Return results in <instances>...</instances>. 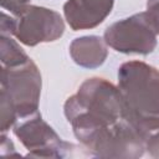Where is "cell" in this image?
<instances>
[{"label": "cell", "instance_id": "obj_8", "mask_svg": "<svg viewBox=\"0 0 159 159\" xmlns=\"http://www.w3.org/2000/svg\"><path fill=\"white\" fill-rule=\"evenodd\" d=\"M70 55L78 66L93 70L102 66L107 60V43L104 39L94 35L77 37L70 45Z\"/></svg>", "mask_w": 159, "mask_h": 159}, {"label": "cell", "instance_id": "obj_12", "mask_svg": "<svg viewBox=\"0 0 159 159\" xmlns=\"http://www.w3.org/2000/svg\"><path fill=\"white\" fill-rule=\"evenodd\" d=\"M29 1L30 0H0V4L4 10H9L11 14V12H15L16 10H19L20 7L27 5Z\"/></svg>", "mask_w": 159, "mask_h": 159}, {"label": "cell", "instance_id": "obj_6", "mask_svg": "<svg viewBox=\"0 0 159 159\" xmlns=\"http://www.w3.org/2000/svg\"><path fill=\"white\" fill-rule=\"evenodd\" d=\"M14 134L29 150L27 157L32 158H65L75 148L73 144L63 142L39 112L15 125Z\"/></svg>", "mask_w": 159, "mask_h": 159}, {"label": "cell", "instance_id": "obj_4", "mask_svg": "<svg viewBox=\"0 0 159 159\" xmlns=\"http://www.w3.org/2000/svg\"><path fill=\"white\" fill-rule=\"evenodd\" d=\"M0 83V101L10 104L19 119L39 112L42 80L39 67L31 58L15 67L1 66Z\"/></svg>", "mask_w": 159, "mask_h": 159}, {"label": "cell", "instance_id": "obj_11", "mask_svg": "<svg viewBox=\"0 0 159 159\" xmlns=\"http://www.w3.org/2000/svg\"><path fill=\"white\" fill-rule=\"evenodd\" d=\"M145 17L157 35H159V0H148Z\"/></svg>", "mask_w": 159, "mask_h": 159}, {"label": "cell", "instance_id": "obj_10", "mask_svg": "<svg viewBox=\"0 0 159 159\" xmlns=\"http://www.w3.org/2000/svg\"><path fill=\"white\" fill-rule=\"evenodd\" d=\"M142 138L148 154L159 159V124L145 129L142 133Z\"/></svg>", "mask_w": 159, "mask_h": 159}, {"label": "cell", "instance_id": "obj_7", "mask_svg": "<svg viewBox=\"0 0 159 159\" xmlns=\"http://www.w3.org/2000/svg\"><path fill=\"white\" fill-rule=\"evenodd\" d=\"M114 0H67L63 15L73 31L93 29L111 14Z\"/></svg>", "mask_w": 159, "mask_h": 159}, {"label": "cell", "instance_id": "obj_5", "mask_svg": "<svg viewBox=\"0 0 159 159\" xmlns=\"http://www.w3.org/2000/svg\"><path fill=\"white\" fill-rule=\"evenodd\" d=\"M103 39L107 46L127 55H149L155 50L158 42L157 34L144 12L116 21L106 29Z\"/></svg>", "mask_w": 159, "mask_h": 159}, {"label": "cell", "instance_id": "obj_3", "mask_svg": "<svg viewBox=\"0 0 159 159\" xmlns=\"http://www.w3.org/2000/svg\"><path fill=\"white\" fill-rule=\"evenodd\" d=\"M0 30L2 35H14L21 43L32 47L60 39L65 31V22L57 11L27 4L11 15L2 11Z\"/></svg>", "mask_w": 159, "mask_h": 159}, {"label": "cell", "instance_id": "obj_2", "mask_svg": "<svg viewBox=\"0 0 159 159\" xmlns=\"http://www.w3.org/2000/svg\"><path fill=\"white\" fill-rule=\"evenodd\" d=\"M125 117L137 129L159 122V71L142 61L124 62L118 70V86Z\"/></svg>", "mask_w": 159, "mask_h": 159}, {"label": "cell", "instance_id": "obj_1", "mask_svg": "<svg viewBox=\"0 0 159 159\" xmlns=\"http://www.w3.org/2000/svg\"><path fill=\"white\" fill-rule=\"evenodd\" d=\"M75 137L86 148L98 134L125 118L119 88L104 78L86 80L63 106Z\"/></svg>", "mask_w": 159, "mask_h": 159}, {"label": "cell", "instance_id": "obj_9", "mask_svg": "<svg viewBox=\"0 0 159 159\" xmlns=\"http://www.w3.org/2000/svg\"><path fill=\"white\" fill-rule=\"evenodd\" d=\"M30 57L9 35H0V61L4 67H15L27 62Z\"/></svg>", "mask_w": 159, "mask_h": 159}]
</instances>
